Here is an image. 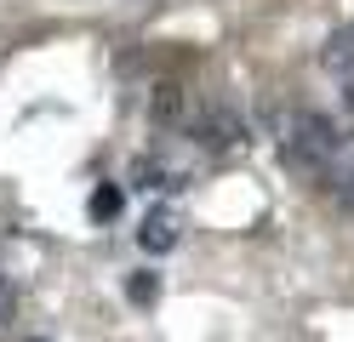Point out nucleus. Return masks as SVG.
Listing matches in <instances>:
<instances>
[{"label":"nucleus","instance_id":"f03ea898","mask_svg":"<svg viewBox=\"0 0 354 342\" xmlns=\"http://www.w3.org/2000/svg\"><path fill=\"white\" fill-rule=\"evenodd\" d=\"M320 68H326V80L337 86L343 108L354 114V23H343V29L326 35V46H320Z\"/></svg>","mask_w":354,"mask_h":342},{"label":"nucleus","instance_id":"f257e3e1","mask_svg":"<svg viewBox=\"0 0 354 342\" xmlns=\"http://www.w3.org/2000/svg\"><path fill=\"white\" fill-rule=\"evenodd\" d=\"M274 143H280V160L303 182L331 189L343 205H354V131L348 126H337L320 108H286L274 126Z\"/></svg>","mask_w":354,"mask_h":342},{"label":"nucleus","instance_id":"20e7f679","mask_svg":"<svg viewBox=\"0 0 354 342\" xmlns=\"http://www.w3.org/2000/svg\"><path fill=\"white\" fill-rule=\"evenodd\" d=\"M120 205H126V194L115 189V182H97V194H92V217L109 222V217H120Z\"/></svg>","mask_w":354,"mask_h":342},{"label":"nucleus","instance_id":"39448f33","mask_svg":"<svg viewBox=\"0 0 354 342\" xmlns=\"http://www.w3.org/2000/svg\"><path fill=\"white\" fill-rule=\"evenodd\" d=\"M154 296V274H138V280H131V303H149Z\"/></svg>","mask_w":354,"mask_h":342},{"label":"nucleus","instance_id":"7ed1b4c3","mask_svg":"<svg viewBox=\"0 0 354 342\" xmlns=\"http://www.w3.org/2000/svg\"><path fill=\"white\" fill-rule=\"evenodd\" d=\"M177 234H183L177 211H171V205H154V211L143 217V228H138V245H143V251H171Z\"/></svg>","mask_w":354,"mask_h":342}]
</instances>
